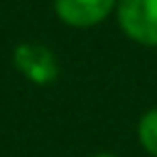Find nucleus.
<instances>
[{"label":"nucleus","mask_w":157,"mask_h":157,"mask_svg":"<svg viewBox=\"0 0 157 157\" xmlns=\"http://www.w3.org/2000/svg\"><path fill=\"white\" fill-rule=\"evenodd\" d=\"M113 15L128 39L157 47V0H118Z\"/></svg>","instance_id":"nucleus-1"},{"label":"nucleus","mask_w":157,"mask_h":157,"mask_svg":"<svg viewBox=\"0 0 157 157\" xmlns=\"http://www.w3.org/2000/svg\"><path fill=\"white\" fill-rule=\"evenodd\" d=\"M93 157H118V155H113V152H98V155H93Z\"/></svg>","instance_id":"nucleus-5"},{"label":"nucleus","mask_w":157,"mask_h":157,"mask_svg":"<svg viewBox=\"0 0 157 157\" xmlns=\"http://www.w3.org/2000/svg\"><path fill=\"white\" fill-rule=\"evenodd\" d=\"M115 5L118 0H54V12L66 27L88 29L108 20Z\"/></svg>","instance_id":"nucleus-3"},{"label":"nucleus","mask_w":157,"mask_h":157,"mask_svg":"<svg viewBox=\"0 0 157 157\" xmlns=\"http://www.w3.org/2000/svg\"><path fill=\"white\" fill-rule=\"evenodd\" d=\"M12 64L27 81H32L37 86L52 83L59 76V64H56L54 52L47 49L44 44H37V42L17 44L12 52Z\"/></svg>","instance_id":"nucleus-2"},{"label":"nucleus","mask_w":157,"mask_h":157,"mask_svg":"<svg viewBox=\"0 0 157 157\" xmlns=\"http://www.w3.org/2000/svg\"><path fill=\"white\" fill-rule=\"evenodd\" d=\"M137 140L145 152L157 157V108H150L137 120Z\"/></svg>","instance_id":"nucleus-4"}]
</instances>
